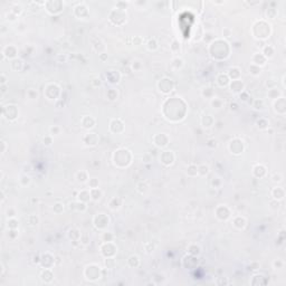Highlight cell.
<instances>
[{
  "label": "cell",
  "mask_w": 286,
  "mask_h": 286,
  "mask_svg": "<svg viewBox=\"0 0 286 286\" xmlns=\"http://www.w3.org/2000/svg\"><path fill=\"white\" fill-rule=\"evenodd\" d=\"M158 87H159V91L163 94H168L170 93L171 91L173 90L174 87V83L171 78H162L160 80V82L158 83Z\"/></svg>",
  "instance_id": "obj_1"
},
{
  "label": "cell",
  "mask_w": 286,
  "mask_h": 286,
  "mask_svg": "<svg viewBox=\"0 0 286 286\" xmlns=\"http://www.w3.org/2000/svg\"><path fill=\"white\" fill-rule=\"evenodd\" d=\"M257 25H258V27H261V29H259V33L255 35L256 38L265 39L267 37H269V35H271V25L261 20V21H257Z\"/></svg>",
  "instance_id": "obj_2"
},
{
  "label": "cell",
  "mask_w": 286,
  "mask_h": 286,
  "mask_svg": "<svg viewBox=\"0 0 286 286\" xmlns=\"http://www.w3.org/2000/svg\"><path fill=\"white\" fill-rule=\"evenodd\" d=\"M229 149H230L231 153H234V154H240L241 152L244 151V143L239 139H235L234 141L230 142Z\"/></svg>",
  "instance_id": "obj_3"
},
{
  "label": "cell",
  "mask_w": 286,
  "mask_h": 286,
  "mask_svg": "<svg viewBox=\"0 0 286 286\" xmlns=\"http://www.w3.org/2000/svg\"><path fill=\"white\" fill-rule=\"evenodd\" d=\"M160 161L164 166H171L174 161V154L172 151H163L160 156Z\"/></svg>",
  "instance_id": "obj_4"
},
{
  "label": "cell",
  "mask_w": 286,
  "mask_h": 286,
  "mask_svg": "<svg viewBox=\"0 0 286 286\" xmlns=\"http://www.w3.org/2000/svg\"><path fill=\"white\" fill-rule=\"evenodd\" d=\"M153 141H154V144H156L158 148H164V146H168L169 138H168L164 133H161V134H156V135L153 138Z\"/></svg>",
  "instance_id": "obj_5"
},
{
  "label": "cell",
  "mask_w": 286,
  "mask_h": 286,
  "mask_svg": "<svg viewBox=\"0 0 286 286\" xmlns=\"http://www.w3.org/2000/svg\"><path fill=\"white\" fill-rule=\"evenodd\" d=\"M97 221H100V224H97V225H95L98 229H103V228H105L107 225H109V222H110V219H109V217L106 216V215H104V214H98L97 216H95V218H94V222H97Z\"/></svg>",
  "instance_id": "obj_6"
},
{
  "label": "cell",
  "mask_w": 286,
  "mask_h": 286,
  "mask_svg": "<svg viewBox=\"0 0 286 286\" xmlns=\"http://www.w3.org/2000/svg\"><path fill=\"white\" fill-rule=\"evenodd\" d=\"M244 87H245V84L240 80H232L230 83V88L234 93H239L240 94L241 92H244Z\"/></svg>",
  "instance_id": "obj_7"
},
{
  "label": "cell",
  "mask_w": 286,
  "mask_h": 286,
  "mask_svg": "<svg viewBox=\"0 0 286 286\" xmlns=\"http://www.w3.org/2000/svg\"><path fill=\"white\" fill-rule=\"evenodd\" d=\"M84 142L86 146H95L98 142V136L95 133H87L84 136Z\"/></svg>",
  "instance_id": "obj_8"
},
{
  "label": "cell",
  "mask_w": 286,
  "mask_h": 286,
  "mask_svg": "<svg viewBox=\"0 0 286 286\" xmlns=\"http://www.w3.org/2000/svg\"><path fill=\"white\" fill-rule=\"evenodd\" d=\"M266 60H267L266 57L263 55V54H259V53H257V54H255V55L253 56V64L256 66H259V67L265 65L266 64Z\"/></svg>",
  "instance_id": "obj_9"
},
{
  "label": "cell",
  "mask_w": 286,
  "mask_h": 286,
  "mask_svg": "<svg viewBox=\"0 0 286 286\" xmlns=\"http://www.w3.org/2000/svg\"><path fill=\"white\" fill-rule=\"evenodd\" d=\"M95 265H91V266L86 267V269H88L91 272V275L87 276L88 279H97L101 277V273H100V267H97L95 269Z\"/></svg>",
  "instance_id": "obj_10"
},
{
  "label": "cell",
  "mask_w": 286,
  "mask_h": 286,
  "mask_svg": "<svg viewBox=\"0 0 286 286\" xmlns=\"http://www.w3.org/2000/svg\"><path fill=\"white\" fill-rule=\"evenodd\" d=\"M272 195H273V197H274L275 200H282V199H284V197H285V191H284V189L281 188V187H276V188L273 189Z\"/></svg>",
  "instance_id": "obj_11"
},
{
  "label": "cell",
  "mask_w": 286,
  "mask_h": 286,
  "mask_svg": "<svg viewBox=\"0 0 286 286\" xmlns=\"http://www.w3.org/2000/svg\"><path fill=\"white\" fill-rule=\"evenodd\" d=\"M227 75L229 77V80H239V77H240V70L238 67H230L229 70H228V74Z\"/></svg>",
  "instance_id": "obj_12"
},
{
  "label": "cell",
  "mask_w": 286,
  "mask_h": 286,
  "mask_svg": "<svg viewBox=\"0 0 286 286\" xmlns=\"http://www.w3.org/2000/svg\"><path fill=\"white\" fill-rule=\"evenodd\" d=\"M4 55L6 56V57H8V58H14V57H16V55H17V49H16L14 46H7L5 49H4Z\"/></svg>",
  "instance_id": "obj_13"
},
{
  "label": "cell",
  "mask_w": 286,
  "mask_h": 286,
  "mask_svg": "<svg viewBox=\"0 0 286 286\" xmlns=\"http://www.w3.org/2000/svg\"><path fill=\"white\" fill-rule=\"evenodd\" d=\"M229 82H230V80H229L227 74H219L217 77V83L219 86H227L229 84Z\"/></svg>",
  "instance_id": "obj_14"
},
{
  "label": "cell",
  "mask_w": 286,
  "mask_h": 286,
  "mask_svg": "<svg viewBox=\"0 0 286 286\" xmlns=\"http://www.w3.org/2000/svg\"><path fill=\"white\" fill-rule=\"evenodd\" d=\"M82 124H83V126L85 129H92L95 125V120L93 117H91V116H85L83 119V121H82Z\"/></svg>",
  "instance_id": "obj_15"
},
{
  "label": "cell",
  "mask_w": 286,
  "mask_h": 286,
  "mask_svg": "<svg viewBox=\"0 0 286 286\" xmlns=\"http://www.w3.org/2000/svg\"><path fill=\"white\" fill-rule=\"evenodd\" d=\"M106 77H107V80H110L111 83H117V82L120 80V74L116 73L115 70H111V72H109V73L106 74Z\"/></svg>",
  "instance_id": "obj_16"
},
{
  "label": "cell",
  "mask_w": 286,
  "mask_h": 286,
  "mask_svg": "<svg viewBox=\"0 0 286 286\" xmlns=\"http://www.w3.org/2000/svg\"><path fill=\"white\" fill-rule=\"evenodd\" d=\"M109 206H110L111 209H113V210H116V209H119L121 206H122V200H121L119 197H114L112 200L110 201V203H109Z\"/></svg>",
  "instance_id": "obj_17"
},
{
  "label": "cell",
  "mask_w": 286,
  "mask_h": 286,
  "mask_svg": "<svg viewBox=\"0 0 286 286\" xmlns=\"http://www.w3.org/2000/svg\"><path fill=\"white\" fill-rule=\"evenodd\" d=\"M234 226L236 227V228H238V229H244L245 226H246L245 218H243V217H236L234 219Z\"/></svg>",
  "instance_id": "obj_18"
},
{
  "label": "cell",
  "mask_w": 286,
  "mask_h": 286,
  "mask_svg": "<svg viewBox=\"0 0 286 286\" xmlns=\"http://www.w3.org/2000/svg\"><path fill=\"white\" fill-rule=\"evenodd\" d=\"M90 193H91V199H93V200H100L102 195H103V192L98 188H92L90 190Z\"/></svg>",
  "instance_id": "obj_19"
},
{
  "label": "cell",
  "mask_w": 286,
  "mask_h": 286,
  "mask_svg": "<svg viewBox=\"0 0 286 286\" xmlns=\"http://www.w3.org/2000/svg\"><path fill=\"white\" fill-rule=\"evenodd\" d=\"M265 173H266V168L264 166L258 164V166H256L254 168V174L256 177H258V178H261Z\"/></svg>",
  "instance_id": "obj_20"
},
{
  "label": "cell",
  "mask_w": 286,
  "mask_h": 286,
  "mask_svg": "<svg viewBox=\"0 0 286 286\" xmlns=\"http://www.w3.org/2000/svg\"><path fill=\"white\" fill-rule=\"evenodd\" d=\"M261 54L265 56L266 58H271V57H273V55H274V48L269 45L265 46V47L263 48V53H261Z\"/></svg>",
  "instance_id": "obj_21"
},
{
  "label": "cell",
  "mask_w": 286,
  "mask_h": 286,
  "mask_svg": "<svg viewBox=\"0 0 286 286\" xmlns=\"http://www.w3.org/2000/svg\"><path fill=\"white\" fill-rule=\"evenodd\" d=\"M78 199H80L82 202H85V201H88L91 199V193L90 191H86V190H83L80 192V195H78Z\"/></svg>",
  "instance_id": "obj_22"
},
{
  "label": "cell",
  "mask_w": 286,
  "mask_h": 286,
  "mask_svg": "<svg viewBox=\"0 0 286 286\" xmlns=\"http://www.w3.org/2000/svg\"><path fill=\"white\" fill-rule=\"evenodd\" d=\"M187 173L190 177H196L198 174V167L196 164H190L187 169Z\"/></svg>",
  "instance_id": "obj_23"
},
{
  "label": "cell",
  "mask_w": 286,
  "mask_h": 286,
  "mask_svg": "<svg viewBox=\"0 0 286 286\" xmlns=\"http://www.w3.org/2000/svg\"><path fill=\"white\" fill-rule=\"evenodd\" d=\"M257 126L261 130H266V129H268V126H269V122L267 120H265V119H259V120L257 121Z\"/></svg>",
  "instance_id": "obj_24"
},
{
  "label": "cell",
  "mask_w": 286,
  "mask_h": 286,
  "mask_svg": "<svg viewBox=\"0 0 286 286\" xmlns=\"http://www.w3.org/2000/svg\"><path fill=\"white\" fill-rule=\"evenodd\" d=\"M188 251H189V254L192 255V256H197V255L200 254V247L197 246V245H191L188 248Z\"/></svg>",
  "instance_id": "obj_25"
},
{
  "label": "cell",
  "mask_w": 286,
  "mask_h": 286,
  "mask_svg": "<svg viewBox=\"0 0 286 286\" xmlns=\"http://www.w3.org/2000/svg\"><path fill=\"white\" fill-rule=\"evenodd\" d=\"M209 172V167L206 166V164H201V166L198 167V174L200 176H207Z\"/></svg>",
  "instance_id": "obj_26"
},
{
  "label": "cell",
  "mask_w": 286,
  "mask_h": 286,
  "mask_svg": "<svg viewBox=\"0 0 286 286\" xmlns=\"http://www.w3.org/2000/svg\"><path fill=\"white\" fill-rule=\"evenodd\" d=\"M261 72V68L259 67V66H256V65H254V64H251V67H249V73H251V75H254V76L259 75Z\"/></svg>",
  "instance_id": "obj_27"
},
{
  "label": "cell",
  "mask_w": 286,
  "mask_h": 286,
  "mask_svg": "<svg viewBox=\"0 0 286 286\" xmlns=\"http://www.w3.org/2000/svg\"><path fill=\"white\" fill-rule=\"evenodd\" d=\"M88 179V176H87V172L86 171H80L77 173V180L80 182H86Z\"/></svg>",
  "instance_id": "obj_28"
},
{
  "label": "cell",
  "mask_w": 286,
  "mask_h": 286,
  "mask_svg": "<svg viewBox=\"0 0 286 286\" xmlns=\"http://www.w3.org/2000/svg\"><path fill=\"white\" fill-rule=\"evenodd\" d=\"M202 119L203 120H207V122H202V124H203L205 127H210L214 124V119L211 117V115H205Z\"/></svg>",
  "instance_id": "obj_29"
},
{
  "label": "cell",
  "mask_w": 286,
  "mask_h": 286,
  "mask_svg": "<svg viewBox=\"0 0 286 286\" xmlns=\"http://www.w3.org/2000/svg\"><path fill=\"white\" fill-rule=\"evenodd\" d=\"M148 48L150 50H156V48H158V43H156V40L154 39V38H152V39H150L149 41H148Z\"/></svg>",
  "instance_id": "obj_30"
},
{
  "label": "cell",
  "mask_w": 286,
  "mask_h": 286,
  "mask_svg": "<svg viewBox=\"0 0 286 286\" xmlns=\"http://www.w3.org/2000/svg\"><path fill=\"white\" fill-rule=\"evenodd\" d=\"M139 257L138 256H131L130 258H129V264H130L131 267H136L138 265H139Z\"/></svg>",
  "instance_id": "obj_31"
},
{
  "label": "cell",
  "mask_w": 286,
  "mask_h": 286,
  "mask_svg": "<svg viewBox=\"0 0 286 286\" xmlns=\"http://www.w3.org/2000/svg\"><path fill=\"white\" fill-rule=\"evenodd\" d=\"M253 107L256 109V110H263L264 109V101L255 100L254 101V104H253Z\"/></svg>",
  "instance_id": "obj_32"
},
{
  "label": "cell",
  "mask_w": 286,
  "mask_h": 286,
  "mask_svg": "<svg viewBox=\"0 0 286 286\" xmlns=\"http://www.w3.org/2000/svg\"><path fill=\"white\" fill-rule=\"evenodd\" d=\"M107 98L111 101H114L117 98V92H116L115 90H110L109 92H107Z\"/></svg>",
  "instance_id": "obj_33"
},
{
  "label": "cell",
  "mask_w": 286,
  "mask_h": 286,
  "mask_svg": "<svg viewBox=\"0 0 286 286\" xmlns=\"http://www.w3.org/2000/svg\"><path fill=\"white\" fill-rule=\"evenodd\" d=\"M222 104H224V102L221 100H219V98H214V100L211 101V105L214 106L215 109H220L221 106H222Z\"/></svg>",
  "instance_id": "obj_34"
},
{
  "label": "cell",
  "mask_w": 286,
  "mask_h": 286,
  "mask_svg": "<svg viewBox=\"0 0 286 286\" xmlns=\"http://www.w3.org/2000/svg\"><path fill=\"white\" fill-rule=\"evenodd\" d=\"M268 96L271 97V98H279L278 96H279V92L276 90V88H272V90H269V92H268Z\"/></svg>",
  "instance_id": "obj_35"
},
{
  "label": "cell",
  "mask_w": 286,
  "mask_h": 286,
  "mask_svg": "<svg viewBox=\"0 0 286 286\" xmlns=\"http://www.w3.org/2000/svg\"><path fill=\"white\" fill-rule=\"evenodd\" d=\"M127 5H129V4H127V2H124V1H119V2H116V4H115L116 9L122 10V11H125Z\"/></svg>",
  "instance_id": "obj_36"
},
{
  "label": "cell",
  "mask_w": 286,
  "mask_h": 286,
  "mask_svg": "<svg viewBox=\"0 0 286 286\" xmlns=\"http://www.w3.org/2000/svg\"><path fill=\"white\" fill-rule=\"evenodd\" d=\"M18 227V221L16 220V219H14V218H10L9 220H8V228H10V229H16Z\"/></svg>",
  "instance_id": "obj_37"
},
{
  "label": "cell",
  "mask_w": 286,
  "mask_h": 286,
  "mask_svg": "<svg viewBox=\"0 0 286 286\" xmlns=\"http://www.w3.org/2000/svg\"><path fill=\"white\" fill-rule=\"evenodd\" d=\"M182 65H183V60L181 59V58L177 57V58L173 59V66L176 68H180V67H182Z\"/></svg>",
  "instance_id": "obj_38"
},
{
  "label": "cell",
  "mask_w": 286,
  "mask_h": 286,
  "mask_svg": "<svg viewBox=\"0 0 286 286\" xmlns=\"http://www.w3.org/2000/svg\"><path fill=\"white\" fill-rule=\"evenodd\" d=\"M88 186H90V188L92 189V188H98V180L97 179H90V181H88Z\"/></svg>",
  "instance_id": "obj_39"
},
{
  "label": "cell",
  "mask_w": 286,
  "mask_h": 286,
  "mask_svg": "<svg viewBox=\"0 0 286 286\" xmlns=\"http://www.w3.org/2000/svg\"><path fill=\"white\" fill-rule=\"evenodd\" d=\"M20 183L22 185V186H28L30 183V178L28 176H22L21 177V179H20Z\"/></svg>",
  "instance_id": "obj_40"
},
{
  "label": "cell",
  "mask_w": 286,
  "mask_h": 286,
  "mask_svg": "<svg viewBox=\"0 0 286 286\" xmlns=\"http://www.w3.org/2000/svg\"><path fill=\"white\" fill-rule=\"evenodd\" d=\"M59 131H60V129L56 125L50 127V133H51V135H57V134H59Z\"/></svg>",
  "instance_id": "obj_41"
},
{
  "label": "cell",
  "mask_w": 286,
  "mask_h": 286,
  "mask_svg": "<svg viewBox=\"0 0 286 286\" xmlns=\"http://www.w3.org/2000/svg\"><path fill=\"white\" fill-rule=\"evenodd\" d=\"M273 264H274V267H275L276 269H279V268H282L283 265H284V261H281V259H276Z\"/></svg>",
  "instance_id": "obj_42"
},
{
  "label": "cell",
  "mask_w": 286,
  "mask_h": 286,
  "mask_svg": "<svg viewBox=\"0 0 286 286\" xmlns=\"http://www.w3.org/2000/svg\"><path fill=\"white\" fill-rule=\"evenodd\" d=\"M29 222H30V225H37L38 224V217H36V216H30L29 217Z\"/></svg>",
  "instance_id": "obj_43"
},
{
  "label": "cell",
  "mask_w": 286,
  "mask_h": 286,
  "mask_svg": "<svg viewBox=\"0 0 286 286\" xmlns=\"http://www.w3.org/2000/svg\"><path fill=\"white\" fill-rule=\"evenodd\" d=\"M103 239H104V241H112V239H113V235H111V234H107V232H104V235H103Z\"/></svg>",
  "instance_id": "obj_44"
},
{
  "label": "cell",
  "mask_w": 286,
  "mask_h": 286,
  "mask_svg": "<svg viewBox=\"0 0 286 286\" xmlns=\"http://www.w3.org/2000/svg\"><path fill=\"white\" fill-rule=\"evenodd\" d=\"M273 181L274 182H281L282 181V174H279V173H275L274 174V177H273Z\"/></svg>",
  "instance_id": "obj_45"
},
{
  "label": "cell",
  "mask_w": 286,
  "mask_h": 286,
  "mask_svg": "<svg viewBox=\"0 0 286 286\" xmlns=\"http://www.w3.org/2000/svg\"><path fill=\"white\" fill-rule=\"evenodd\" d=\"M141 67V64H140V62H138V60H135V62H133V64H132V68L134 70H139Z\"/></svg>",
  "instance_id": "obj_46"
},
{
  "label": "cell",
  "mask_w": 286,
  "mask_h": 286,
  "mask_svg": "<svg viewBox=\"0 0 286 286\" xmlns=\"http://www.w3.org/2000/svg\"><path fill=\"white\" fill-rule=\"evenodd\" d=\"M51 142H53V140H51L50 136H46V138H44V144H46V146H50Z\"/></svg>",
  "instance_id": "obj_47"
},
{
  "label": "cell",
  "mask_w": 286,
  "mask_h": 286,
  "mask_svg": "<svg viewBox=\"0 0 286 286\" xmlns=\"http://www.w3.org/2000/svg\"><path fill=\"white\" fill-rule=\"evenodd\" d=\"M151 160H152V159H151V156H149V154L144 156V158H143V161H144V162H150Z\"/></svg>",
  "instance_id": "obj_48"
},
{
  "label": "cell",
  "mask_w": 286,
  "mask_h": 286,
  "mask_svg": "<svg viewBox=\"0 0 286 286\" xmlns=\"http://www.w3.org/2000/svg\"><path fill=\"white\" fill-rule=\"evenodd\" d=\"M6 84V76L4 74H1V85H5Z\"/></svg>",
  "instance_id": "obj_49"
},
{
  "label": "cell",
  "mask_w": 286,
  "mask_h": 286,
  "mask_svg": "<svg viewBox=\"0 0 286 286\" xmlns=\"http://www.w3.org/2000/svg\"><path fill=\"white\" fill-rule=\"evenodd\" d=\"M1 143H2V146H4V149H2V153H5V152H6V142H5V141H1Z\"/></svg>",
  "instance_id": "obj_50"
}]
</instances>
